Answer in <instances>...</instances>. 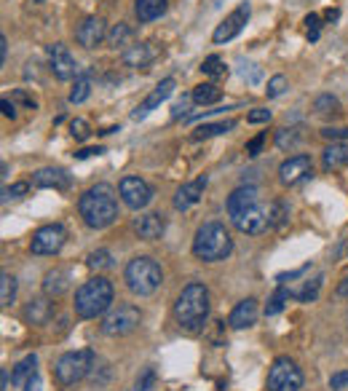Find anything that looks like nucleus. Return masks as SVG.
Listing matches in <instances>:
<instances>
[{
    "instance_id": "nucleus-36",
    "label": "nucleus",
    "mask_w": 348,
    "mask_h": 391,
    "mask_svg": "<svg viewBox=\"0 0 348 391\" xmlns=\"http://www.w3.org/2000/svg\"><path fill=\"white\" fill-rule=\"evenodd\" d=\"M290 298H292V292H290V289H287V287H278L276 295H274V298L268 300V306H265V316H274V314H278V311L284 308V303H287Z\"/></svg>"
},
{
    "instance_id": "nucleus-38",
    "label": "nucleus",
    "mask_w": 348,
    "mask_h": 391,
    "mask_svg": "<svg viewBox=\"0 0 348 391\" xmlns=\"http://www.w3.org/2000/svg\"><path fill=\"white\" fill-rule=\"evenodd\" d=\"M322 276H316L313 282H306V287H303V292H297V300L300 303H311V300H316L319 298V289H322Z\"/></svg>"
},
{
    "instance_id": "nucleus-6",
    "label": "nucleus",
    "mask_w": 348,
    "mask_h": 391,
    "mask_svg": "<svg viewBox=\"0 0 348 391\" xmlns=\"http://www.w3.org/2000/svg\"><path fill=\"white\" fill-rule=\"evenodd\" d=\"M97 354L91 348H78V351H68L56 359L54 365V378L59 386H75L78 381H84L88 375V370L94 367Z\"/></svg>"
},
{
    "instance_id": "nucleus-7",
    "label": "nucleus",
    "mask_w": 348,
    "mask_h": 391,
    "mask_svg": "<svg viewBox=\"0 0 348 391\" xmlns=\"http://www.w3.org/2000/svg\"><path fill=\"white\" fill-rule=\"evenodd\" d=\"M303 389V373L290 357L274 359L268 370V391H300Z\"/></svg>"
},
{
    "instance_id": "nucleus-28",
    "label": "nucleus",
    "mask_w": 348,
    "mask_h": 391,
    "mask_svg": "<svg viewBox=\"0 0 348 391\" xmlns=\"http://www.w3.org/2000/svg\"><path fill=\"white\" fill-rule=\"evenodd\" d=\"M191 97L196 105L207 107V105H217L220 100H223V89H217L214 84H198L191 91Z\"/></svg>"
},
{
    "instance_id": "nucleus-37",
    "label": "nucleus",
    "mask_w": 348,
    "mask_h": 391,
    "mask_svg": "<svg viewBox=\"0 0 348 391\" xmlns=\"http://www.w3.org/2000/svg\"><path fill=\"white\" fill-rule=\"evenodd\" d=\"M338 107H340V102H338V97H332V94H319V97L313 100V110H316L319 116L335 113Z\"/></svg>"
},
{
    "instance_id": "nucleus-48",
    "label": "nucleus",
    "mask_w": 348,
    "mask_h": 391,
    "mask_svg": "<svg viewBox=\"0 0 348 391\" xmlns=\"http://www.w3.org/2000/svg\"><path fill=\"white\" fill-rule=\"evenodd\" d=\"M322 137L332 139V142H348V129H332V126H327V129H322Z\"/></svg>"
},
{
    "instance_id": "nucleus-52",
    "label": "nucleus",
    "mask_w": 348,
    "mask_h": 391,
    "mask_svg": "<svg viewBox=\"0 0 348 391\" xmlns=\"http://www.w3.org/2000/svg\"><path fill=\"white\" fill-rule=\"evenodd\" d=\"M14 100H17V102H22L24 107H30V110H35V100H33V97H27V91H24V89L14 91Z\"/></svg>"
},
{
    "instance_id": "nucleus-16",
    "label": "nucleus",
    "mask_w": 348,
    "mask_h": 391,
    "mask_svg": "<svg viewBox=\"0 0 348 391\" xmlns=\"http://www.w3.org/2000/svg\"><path fill=\"white\" fill-rule=\"evenodd\" d=\"M255 204H260L258 187L255 185H239L233 193H230V196H228V201H226L228 217H230V220H236L239 215H244L246 209H252Z\"/></svg>"
},
{
    "instance_id": "nucleus-40",
    "label": "nucleus",
    "mask_w": 348,
    "mask_h": 391,
    "mask_svg": "<svg viewBox=\"0 0 348 391\" xmlns=\"http://www.w3.org/2000/svg\"><path fill=\"white\" fill-rule=\"evenodd\" d=\"M300 135H297V129H278L276 132V145L281 151H290V148H295Z\"/></svg>"
},
{
    "instance_id": "nucleus-46",
    "label": "nucleus",
    "mask_w": 348,
    "mask_h": 391,
    "mask_svg": "<svg viewBox=\"0 0 348 391\" xmlns=\"http://www.w3.org/2000/svg\"><path fill=\"white\" fill-rule=\"evenodd\" d=\"M242 78L244 81H249V84H258L262 78V70L258 65H244L242 62Z\"/></svg>"
},
{
    "instance_id": "nucleus-45",
    "label": "nucleus",
    "mask_w": 348,
    "mask_h": 391,
    "mask_svg": "<svg viewBox=\"0 0 348 391\" xmlns=\"http://www.w3.org/2000/svg\"><path fill=\"white\" fill-rule=\"evenodd\" d=\"M306 24H308V40H319V33H322V19H319V14H308Z\"/></svg>"
},
{
    "instance_id": "nucleus-54",
    "label": "nucleus",
    "mask_w": 348,
    "mask_h": 391,
    "mask_svg": "<svg viewBox=\"0 0 348 391\" xmlns=\"http://www.w3.org/2000/svg\"><path fill=\"white\" fill-rule=\"evenodd\" d=\"M6 59H8V38L0 35V62L6 65Z\"/></svg>"
},
{
    "instance_id": "nucleus-56",
    "label": "nucleus",
    "mask_w": 348,
    "mask_h": 391,
    "mask_svg": "<svg viewBox=\"0 0 348 391\" xmlns=\"http://www.w3.org/2000/svg\"><path fill=\"white\" fill-rule=\"evenodd\" d=\"M38 386H40V381H38V373H35L33 378L24 383V391H38Z\"/></svg>"
},
{
    "instance_id": "nucleus-14",
    "label": "nucleus",
    "mask_w": 348,
    "mask_h": 391,
    "mask_svg": "<svg viewBox=\"0 0 348 391\" xmlns=\"http://www.w3.org/2000/svg\"><path fill=\"white\" fill-rule=\"evenodd\" d=\"M233 225L242 231V233H249V236H258V233H265L271 228V215H268V206L255 204L252 209H246L244 215H239Z\"/></svg>"
},
{
    "instance_id": "nucleus-47",
    "label": "nucleus",
    "mask_w": 348,
    "mask_h": 391,
    "mask_svg": "<svg viewBox=\"0 0 348 391\" xmlns=\"http://www.w3.org/2000/svg\"><path fill=\"white\" fill-rule=\"evenodd\" d=\"M330 389H332V391H346V389H348V370H340V373H332V378H330Z\"/></svg>"
},
{
    "instance_id": "nucleus-3",
    "label": "nucleus",
    "mask_w": 348,
    "mask_h": 391,
    "mask_svg": "<svg viewBox=\"0 0 348 391\" xmlns=\"http://www.w3.org/2000/svg\"><path fill=\"white\" fill-rule=\"evenodd\" d=\"M113 298H116V289L113 284L104 279V276H94L84 282L78 292H75V316L78 319H97V316H104L110 306H113Z\"/></svg>"
},
{
    "instance_id": "nucleus-20",
    "label": "nucleus",
    "mask_w": 348,
    "mask_h": 391,
    "mask_svg": "<svg viewBox=\"0 0 348 391\" xmlns=\"http://www.w3.org/2000/svg\"><path fill=\"white\" fill-rule=\"evenodd\" d=\"M258 314H260V308H258V300L255 298H246L242 303H236V308L230 311V316H228V324L233 327V330H244V327H252V324L258 322Z\"/></svg>"
},
{
    "instance_id": "nucleus-42",
    "label": "nucleus",
    "mask_w": 348,
    "mask_h": 391,
    "mask_svg": "<svg viewBox=\"0 0 348 391\" xmlns=\"http://www.w3.org/2000/svg\"><path fill=\"white\" fill-rule=\"evenodd\" d=\"M287 78L284 75H274L271 81H268V89H265V94H268V100H276V97H281L284 91H287Z\"/></svg>"
},
{
    "instance_id": "nucleus-30",
    "label": "nucleus",
    "mask_w": 348,
    "mask_h": 391,
    "mask_svg": "<svg viewBox=\"0 0 348 391\" xmlns=\"http://www.w3.org/2000/svg\"><path fill=\"white\" fill-rule=\"evenodd\" d=\"M236 126V121H217V123H201L196 132H193V139H209V137H220L228 135L230 129Z\"/></svg>"
},
{
    "instance_id": "nucleus-11",
    "label": "nucleus",
    "mask_w": 348,
    "mask_h": 391,
    "mask_svg": "<svg viewBox=\"0 0 348 391\" xmlns=\"http://www.w3.org/2000/svg\"><path fill=\"white\" fill-rule=\"evenodd\" d=\"M46 54H49V70H52L59 81H72V78L81 75L78 62H75V56L70 54V49L65 43H52Z\"/></svg>"
},
{
    "instance_id": "nucleus-43",
    "label": "nucleus",
    "mask_w": 348,
    "mask_h": 391,
    "mask_svg": "<svg viewBox=\"0 0 348 391\" xmlns=\"http://www.w3.org/2000/svg\"><path fill=\"white\" fill-rule=\"evenodd\" d=\"M70 135L75 137L78 142H86L88 137H91V126H88V123H86V121H84V118L70 121Z\"/></svg>"
},
{
    "instance_id": "nucleus-9",
    "label": "nucleus",
    "mask_w": 348,
    "mask_h": 391,
    "mask_svg": "<svg viewBox=\"0 0 348 391\" xmlns=\"http://www.w3.org/2000/svg\"><path fill=\"white\" fill-rule=\"evenodd\" d=\"M68 241V231L62 222H49L43 228H38L30 241V252L33 255H56Z\"/></svg>"
},
{
    "instance_id": "nucleus-39",
    "label": "nucleus",
    "mask_w": 348,
    "mask_h": 391,
    "mask_svg": "<svg viewBox=\"0 0 348 391\" xmlns=\"http://www.w3.org/2000/svg\"><path fill=\"white\" fill-rule=\"evenodd\" d=\"M27 193H30V183H14L11 187H3V204L17 201V199H24Z\"/></svg>"
},
{
    "instance_id": "nucleus-44",
    "label": "nucleus",
    "mask_w": 348,
    "mask_h": 391,
    "mask_svg": "<svg viewBox=\"0 0 348 391\" xmlns=\"http://www.w3.org/2000/svg\"><path fill=\"white\" fill-rule=\"evenodd\" d=\"M265 139H268V135H265V132H260V135H258V137H252V139L246 142V155H249V158H255V155H260L262 145H265Z\"/></svg>"
},
{
    "instance_id": "nucleus-12",
    "label": "nucleus",
    "mask_w": 348,
    "mask_h": 391,
    "mask_svg": "<svg viewBox=\"0 0 348 391\" xmlns=\"http://www.w3.org/2000/svg\"><path fill=\"white\" fill-rule=\"evenodd\" d=\"M249 14H252L249 3H239V6L217 24V30L212 33V40H214V43H228V40H233V38L244 30V24L249 22Z\"/></svg>"
},
{
    "instance_id": "nucleus-53",
    "label": "nucleus",
    "mask_w": 348,
    "mask_h": 391,
    "mask_svg": "<svg viewBox=\"0 0 348 391\" xmlns=\"http://www.w3.org/2000/svg\"><path fill=\"white\" fill-rule=\"evenodd\" d=\"M0 107H3V116H6V118H17V107H14V102H11L8 97H3Z\"/></svg>"
},
{
    "instance_id": "nucleus-21",
    "label": "nucleus",
    "mask_w": 348,
    "mask_h": 391,
    "mask_svg": "<svg viewBox=\"0 0 348 391\" xmlns=\"http://www.w3.org/2000/svg\"><path fill=\"white\" fill-rule=\"evenodd\" d=\"M134 231H137V236L142 238V241H156V238L164 236L166 220H164V215H158V212H148V215H142V217L134 222Z\"/></svg>"
},
{
    "instance_id": "nucleus-19",
    "label": "nucleus",
    "mask_w": 348,
    "mask_h": 391,
    "mask_svg": "<svg viewBox=\"0 0 348 391\" xmlns=\"http://www.w3.org/2000/svg\"><path fill=\"white\" fill-rule=\"evenodd\" d=\"M72 177L68 174V169L62 167H43L33 174V185L35 187H54V190H68Z\"/></svg>"
},
{
    "instance_id": "nucleus-13",
    "label": "nucleus",
    "mask_w": 348,
    "mask_h": 391,
    "mask_svg": "<svg viewBox=\"0 0 348 391\" xmlns=\"http://www.w3.org/2000/svg\"><path fill=\"white\" fill-rule=\"evenodd\" d=\"M313 174V161L311 155L300 153V155H290L281 167H278V180L284 183V185H297V183H303L306 177H311Z\"/></svg>"
},
{
    "instance_id": "nucleus-24",
    "label": "nucleus",
    "mask_w": 348,
    "mask_h": 391,
    "mask_svg": "<svg viewBox=\"0 0 348 391\" xmlns=\"http://www.w3.org/2000/svg\"><path fill=\"white\" fill-rule=\"evenodd\" d=\"M70 289V273L65 268H54V271L46 273L43 279V292L46 298H59Z\"/></svg>"
},
{
    "instance_id": "nucleus-29",
    "label": "nucleus",
    "mask_w": 348,
    "mask_h": 391,
    "mask_svg": "<svg viewBox=\"0 0 348 391\" xmlns=\"http://www.w3.org/2000/svg\"><path fill=\"white\" fill-rule=\"evenodd\" d=\"M35 367H38V357H35V354H27V357L22 359L17 367H14V373H11L14 386H24V383L35 375Z\"/></svg>"
},
{
    "instance_id": "nucleus-31",
    "label": "nucleus",
    "mask_w": 348,
    "mask_h": 391,
    "mask_svg": "<svg viewBox=\"0 0 348 391\" xmlns=\"http://www.w3.org/2000/svg\"><path fill=\"white\" fill-rule=\"evenodd\" d=\"M88 94H91V75H88V72H81V75L75 78V86H72V91H70V105L86 102Z\"/></svg>"
},
{
    "instance_id": "nucleus-22",
    "label": "nucleus",
    "mask_w": 348,
    "mask_h": 391,
    "mask_svg": "<svg viewBox=\"0 0 348 391\" xmlns=\"http://www.w3.org/2000/svg\"><path fill=\"white\" fill-rule=\"evenodd\" d=\"M54 316V303L49 298H33L27 306H24V319L35 327H43V324H49Z\"/></svg>"
},
{
    "instance_id": "nucleus-33",
    "label": "nucleus",
    "mask_w": 348,
    "mask_h": 391,
    "mask_svg": "<svg viewBox=\"0 0 348 391\" xmlns=\"http://www.w3.org/2000/svg\"><path fill=\"white\" fill-rule=\"evenodd\" d=\"M201 72L204 75H209V78H223L228 72V68H226V62L217 56V54H212V56H207L204 62H201Z\"/></svg>"
},
{
    "instance_id": "nucleus-5",
    "label": "nucleus",
    "mask_w": 348,
    "mask_h": 391,
    "mask_svg": "<svg viewBox=\"0 0 348 391\" xmlns=\"http://www.w3.org/2000/svg\"><path fill=\"white\" fill-rule=\"evenodd\" d=\"M123 282H126V287L132 289L134 295L148 298V295H153L161 287L164 271H161V266L153 257H134L123 268Z\"/></svg>"
},
{
    "instance_id": "nucleus-32",
    "label": "nucleus",
    "mask_w": 348,
    "mask_h": 391,
    "mask_svg": "<svg viewBox=\"0 0 348 391\" xmlns=\"http://www.w3.org/2000/svg\"><path fill=\"white\" fill-rule=\"evenodd\" d=\"M17 300V279L11 273L0 276V306H11Z\"/></svg>"
},
{
    "instance_id": "nucleus-23",
    "label": "nucleus",
    "mask_w": 348,
    "mask_h": 391,
    "mask_svg": "<svg viewBox=\"0 0 348 391\" xmlns=\"http://www.w3.org/2000/svg\"><path fill=\"white\" fill-rule=\"evenodd\" d=\"M121 59L126 68H148L156 59V52L150 49V43H132L126 52H121Z\"/></svg>"
},
{
    "instance_id": "nucleus-18",
    "label": "nucleus",
    "mask_w": 348,
    "mask_h": 391,
    "mask_svg": "<svg viewBox=\"0 0 348 391\" xmlns=\"http://www.w3.org/2000/svg\"><path fill=\"white\" fill-rule=\"evenodd\" d=\"M207 174H201V177H196L191 183H185V185L177 190V196H174V209L177 212H188L191 206H196L201 201V196H204V187H207Z\"/></svg>"
},
{
    "instance_id": "nucleus-49",
    "label": "nucleus",
    "mask_w": 348,
    "mask_h": 391,
    "mask_svg": "<svg viewBox=\"0 0 348 391\" xmlns=\"http://www.w3.org/2000/svg\"><path fill=\"white\" fill-rule=\"evenodd\" d=\"M271 116H274L271 110H265V107H258V110H252V113L246 116V121H249V123H268V121H271Z\"/></svg>"
},
{
    "instance_id": "nucleus-10",
    "label": "nucleus",
    "mask_w": 348,
    "mask_h": 391,
    "mask_svg": "<svg viewBox=\"0 0 348 391\" xmlns=\"http://www.w3.org/2000/svg\"><path fill=\"white\" fill-rule=\"evenodd\" d=\"M118 193H121V201L129 209H145V206L153 201V187L148 185L142 177H123L121 185H118Z\"/></svg>"
},
{
    "instance_id": "nucleus-27",
    "label": "nucleus",
    "mask_w": 348,
    "mask_h": 391,
    "mask_svg": "<svg viewBox=\"0 0 348 391\" xmlns=\"http://www.w3.org/2000/svg\"><path fill=\"white\" fill-rule=\"evenodd\" d=\"M132 38H134V30H132L129 24L118 22L113 30H107V46H110V49H116V52H118V49H121V52H126V49L132 46V43H129Z\"/></svg>"
},
{
    "instance_id": "nucleus-26",
    "label": "nucleus",
    "mask_w": 348,
    "mask_h": 391,
    "mask_svg": "<svg viewBox=\"0 0 348 391\" xmlns=\"http://www.w3.org/2000/svg\"><path fill=\"white\" fill-rule=\"evenodd\" d=\"M322 164H324V169H343V167H348V145L332 142L330 148L322 153Z\"/></svg>"
},
{
    "instance_id": "nucleus-55",
    "label": "nucleus",
    "mask_w": 348,
    "mask_h": 391,
    "mask_svg": "<svg viewBox=\"0 0 348 391\" xmlns=\"http://www.w3.org/2000/svg\"><path fill=\"white\" fill-rule=\"evenodd\" d=\"M338 298H343V300H348V273L343 276V282L338 284Z\"/></svg>"
},
{
    "instance_id": "nucleus-8",
    "label": "nucleus",
    "mask_w": 348,
    "mask_h": 391,
    "mask_svg": "<svg viewBox=\"0 0 348 391\" xmlns=\"http://www.w3.org/2000/svg\"><path fill=\"white\" fill-rule=\"evenodd\" d=\"M142 322V314H139L137 306H118L113 308V311H107L102 319V332L104 335H110V338H121V335H129V332H134Z\"/></svg>"
},
{
    "instance_id": "nucleus-17",
    "label": "nucleus",
    "mask_w": 348,
    "mask_h": 391,
    "mask_svg": "<svg viewBox=\"0 0 348 391\" xmlns=\"http://www.w3.org/2000/svg\"><path fill=\"white\" fill-rule=\"evenodd\" d=\"M172 91H174V78H164V81H161V84H158L156 89H153V91H150V94H148V97L137 105V110L132 113V118L142 121L145 116H150L158 105L166 102V100L172 97Z\"/></svg>"
},
{
    "instance_id": "nucleus-50",
    "label": "nucleus",
    "mask_w": 348,
    "mask_h": 391,
    "mask_svg": "<svg viewBox=\"0 0 348 391\" xmlns=\"http://www.w3.org/2000/svg\"><path fill=\"white\" fill-rule=\"evenodd\" d=\"M191 102H193V97H182V100H180V102L172 107V118H180V116L185 118V116H188V107H191Z\"/></svg>"
},
{
    "instance_id": "nucleus-58",
    "label": "nucleus",
    "mask_w": 348,
    "mask_h": 391,
    "mask_svg": "<svg viewBox=\"0 0 348 391\" xmlns=\"http://www.w3.org/2000/svg\"><path fill=\"white\" fill-rule=\"evenodd\" d=\"M8 389V370H3V391Z\"/></svg>"
},
{
    "instance_id": "nucleus-15",
    "label": "nucleus",
    "mask_w": 348,
    "mask_h": 391,
    "mask_svg": "<svg viewBox=\"0 0 348 391\" xmlns=\"http://www.w3.org/2000/svg\"><path fill=\"white\" fill-rule=\"evenodd\" d=\"M75 40L84 49H97L102 40H107V24L102 17H86L75 27Z\"/></svg>"
},
{
    "instance_id": "nucleus-35",
    "label": "nucleus",
    "mask_w": 348,
    "mask_h": 391,
    "mask_svg": "<svg viewBox=\"0 0 348 391\" xmlns=\"http://www.w3.org/2000/svg\"><path fill=\"white\" fill-rule=\"evenodd\" d=\"M268 215H271V228H281L284 222L290 220V206L284 201H274L268 206Z\"/></svg>"
},
{
    "instance_id": "nucleus-2",
    "label": "nucleus",
    "mask_w": 348,
    "mask_h": 391,
    "mask_svg": "<svg viewBox=\"0 0 348 391\" xmlns=\"http://www.w3.org/2000/svg\"><path fill=\"white\" fill-rule=\"evenodd\" d=\"M209 316V289L201 282H191L174 300V319L182 330L198 332Z\"/></svg>"
},
{
    "instance_id": "nucleus-41",
    "label": "nucleus",
    "mask_w": 348,
    "mask_h": 391,
    "mask_svg": "<svg viewBox=\"0 0 348 391\" xmlns=\"http://www.w3.org/2000/svg\"><path fill=\"white\" fill-rule=\"evenodd\" d=\"M153 386H156V370L153 367H145L137 375V381H134V391H150Z\"/></svg>"
},
{
    "instance_id": "nucleus-34",
    "label": "nucleus",
    "mask_w": 348,
    "mask_h": 391,
    "mask_svg": "<svg viewBox=\"0 0 348 391\" xmlns=\"http://www.w3.org/2000/svg\"><path fill=\"white\" fill-rule=\"evenodd\" d=\"M86 266L91 271H107V268H113V255L107 250H97L86 257Z\"/></svg>"
},
{
    "instance_id": "nucleus-4",
    "label": "nucleus",
    "mask_w": 348,
    "mask_h": 391,
    "mask_svg": "<svg viewBox=\"0 0 348 391\" xmlns=\"http://www.w3.org/2000/svg\"><path fill=\"white\" fill-rule=\"evenodd\" d=\"M233 252V238L223 222H204L193 236V255L204 263H220Z\"/></svg>"
},
{
    "instance_id": "nucleus-25",
    "label": "nucleus",
    "mask_w": 348,
    "mask_h": 391,
    "mask_svg": "<svg viewBox=\"0 0 348 391\" xmlns=\"http://www.w3.org/2000/svg\"><path fill=\"white\" fill-rule=\"evenodd\" d=\"M164 11H166V0H137L134 3V14H137V19L142 24L156 22Z\"/></svg>"
},
{
    "instance_id": "nucleus-51",
    "label": "nucleus",
    "mask_w": 348,
    "mask_h": 391,
    "mask_svg": "<svg viewBox=\"0 0 348 391\" xmlns=\"http://www.w3.org/2000/svg\"><path fill=\"white\" fill-rule=\"evenodd\" d=\"M102 153H104V148H100V145H97V148H81L78 153H72V155H75L78 161H84V158H91V155H102Z\"/></svg>"
},
{
    "instance_id": "nucleus-57",
    "label": "nucleus",
    "mask_w": 348,
    "mask_h": 391,
    "mask_svg": "<svg viewBox=\"0 0 348 391\" xmlns=\"http://www.w3.org/2000/svg\"><path fill=\"white\" fill-rule=\"evenodd\" d=\"M338 17H340V11H338V8H330V11H324V19H327V22H335Z\"/></svg>"
},
{
    "instance_id": "nucleus-1",
    "label": "nucleus",
    "mask_w": 348,
    "mask_h": 391,
    "mask_svg": "<svg viewBox=\"0 0 348 391\" xmlns=\"http://www.w3.org/2000/svg\"><path fill=\"white\" fill-rule=\"evenodd\" d=\"M78 215L94 231H102L107 225H113V222L118 220V196H116V190L107 185V183L91 185L78 199Z\"/></svg>"
}]
</instances>
